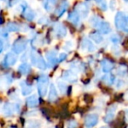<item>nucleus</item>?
Segmentation results:
<instances>
[{
  "instance_id": "1",
  "label": "nucleus",
  "mask_w": 128,
  "mask_h": 128,
  "mask_svg": "<svg viewBox=\"0 0 128 128\" xmlns=\"http://www.w3.org/2000/svg\"><path fill=\"white\" fill-rule=\"evenodd\" d=\"M115 26L118 30H122V32H128L127 24H126V17L122 12H118L115 16Z\"/></svg>"
},
{
  "instance_id": "2",
  "label": "nucleus",
  "mask_w": 128,
  "mask_h": 128,
  "mask_svg": "<svg viewBox=\"0 0 128 128\" xmlns=\"http://www.w3.org/2000/svg\"><path fill=\"white\" fill-rule=\"evenodd\" d=\"M48 84H49V78L47 76H42L39 77L38 80V91L41 97H44L47 93Z\"/></svg>"
},
{
  "instance_id": "3",
  "label": "nucleus",
  "mask_w": 128,
  "mask_h": 128,
  "mask_svg": "<svg viewBox=\"0 0 128 128\" xmlns=\"http://www.w3.org/2000/svg\"><path fill=\"white\" fill-rule=\"evenodd\" d=\"M32 64H34L35 66H37L38 69H41V70H46L47 66H46V61L44 60L42 57L39 55L38 52H32Z\"/></svg>"
},
{
  "instance_id": "4",
  "label": "nucleus",
  "mask_w": 128,
  "mask_h": 128,
  "mask_svg": "<svg viewBox=\"0 0 128 128\" xmlns=\"http://www.w3.org/2000/svg\"><path fill=\"white\" fill-rule=\"evenodd\" d=\"M19 104L16 103H6L4 106V113L5 116L10 117L19 111Z\"/></svg>"
},
{
  "instance_id": "5",
  "label": "nucleus",
  "mask_w": 128,
  "mask_h": 128,
  "mask_svg": "<svg viewBox=\"0 0 128 128\" xmlns=\"http://www.w3.org/2000/svg\"><path fill=\"white\" fill-rule=\"evenodd\" d=\"M26 46H27V41L26 40V39L19 38L13 44V46H12V51L15 52V53L19 54L26 50Z\"/></svg>"
},
{
  "instance_id": "6",
  "label": "nucleus",
  "mask_w": 128,
  "mask_h": 128,
  "mask_svg": "<svg viewBox=\"0 0 128 128\" xmlns=\"http://www.w3.org/2000/svg\"><path fill=\"white\" fill-rule=\"evenodd\" d=\"M98 117L97 114H89L84 118V126L87 128H92L98 124Z\"/></svg>"
},
{
  "instance_id": "7",
  "label": "nucleus",
  "mask_w": 128,
  "mask_h": 128,
  "mask_svg": "<svg viewBox=\"0 0 128 128\" xmlns=\"http://www.w3.org/2000/svg\"><path fill=\"white\" fill-rule=\"evenodd\" d=\"M89 6L86 3H79L76 7V12L83 18L87 17V15L89 14Z\"/></svg>"
},
{
  "instance_id": "8",
  "label": "nucleus",
  "mask_w": 128,
  "mask_h": 128,
  "mask_svg": "<svg viewBox=\"0 0 128 128\" xmlns=\"http://www.w3.org/2000/svg\"><path fill=\"white\" fill-rule=\"evenodd\" d=\"M116 104H112L110 107H108L107 111L106 112V116H104V122L106 123H109L113 120L115 116V112H116Z\"/></svg>"
},
{
  "instance_id": "9",
  "label": "nucleus",
  "mask_w": 128,
  "mask_h": 128,
  "mask_svg": "<svg viewBox=\"0 0 128 128\" xmlns=\"http://www.w3.org/2000/svg\"><path fill=\"white\" fill-rule=\"evenodd\" d=\"M81 47H82L83 50H86L89 52H92L96 51V47L95 46L92 44V41H90L88 38H84L81 43Z\"/></svg>"
},
{
  "instance_id": "10",
  "label": "nucleus",
  "mask_w": 128,
  "mask_h": 128,
  "mask_svg": "<svg viewBox=\"0 0 128 128\" xmlns=\"http://www.w3.org/2000/svg\"><path fill=\"white\" fill-rule=\"evenodd\" d=\"M113 66H114V64L111 60H109V59L104 58L101 61V67L104 72H110L112 70Z\"/></svg>"
},
{
  "instance_id": "11",
  "label": "nucleus",
  "mask_w": 128,
  "mask_h": 128,
  "mask_svg": "<svg viewBox=\"0 0 128 128\" xmlns=\"http://www.w3.org/2000/svg\"><path fill=\"white\" fill-rule=\"evenodd\" d=\"M97 29L103 34H108L112 30L110 24L108 22H106V21H101L98 26L97 27Z\"/></svg>"
},
{
  "instance_id": "12",
  "label": "nucleus",
  "mask_w": 128,
  "mask_h": 128,
  "mask_svg": "<svg viewBox=\"0 0 128 128\" xmlns=\"http://www.w3.org/2000/svg\"><path fill=\"white\" fill-rule=\"evenodd\" d=\"M63 78H64V80L68 81V82L74 83V82H76V81H77L78 77H77V75L73 72L66 71L64 73H63Z\"/></svg>"
},
{
  "instance_id": "13",
  "label": "nucleus",
  "mask_w": 128,
  "mask_h": 128,
  "mask_svg": "<svg viewBox=\"0 0 128 128\" xmlns=\"http://www.w3.org/2000/svg\"><path fill=\"white\" fill-rule=\"evenodd\" d=\"M17 62V57L14 55L13 53L10 52L8 53L4 58V64L6 66H10L15 64V63Z\"/></svg>"
},
{
  "instance_id": "14",
  "label": "nucleus",
  "mask_w": 128,
  "mask_h": 128,
  "mask_svg": "<svg viewBox=\"0 0 128 128\" xmlns=\"http://www.w3.org/2000/svg\"><path fill=\"white\" fill-rule=\"evenodd\" d=\"M46 58H47V60L49 61V63L52 66L57 64L58 62V58H57V53L54 51H50L46 53Z\"/></svg>"
},
{
  "instance_id": "15",
  "label": "nucleus",
  "mask_w": 128,
  "mask_h": 128,
  "mask_svg": "<svg viewBox=\"0 0 128 128\" xmlns=\"http://www.w3.org/2000/svg\"><path fill=\"white\" fill-rule=\"evenodd\" d=\"M79 18H80V16L78 15V13L76 10L72 12L71 13L69 14V16H68V19H69V21L71 23H72L73 24H75V26L78 24Z\"/></svg>"
},
{
  "instance_id": "16",
  "label": "nucleus",
  "mask_w": 128,
  "mask_h": 128,
  "mask_svg": "<svg viewBox=\"0 0 128 128\" xmlns=\"http://www.w3.org/2000/svg\"><path fill=\"white\" fill-rule=\"evenodd\" d=\"M58 100V92L57 90H56L54 84H51V87H50V92L49 96H48V100L50 102H54Z\"/></svg>"
},
{
  "instance_id": "17",
  "label": "nucleus",
  "mask_w": 128,
  "mask_h": 128,
  "mask_svg": "<svg viewBox=\"0 0 128 128\" xmlns=\"http://www.w3.org/2000/svg\"><path fill=\"white\" fill-rule=\"evenodd\" d=\"M41 126V122L37 120H30L26 121L24 128H39Z\"/></svg>"
},
{
  "instance_id": "18",
  "label": "nucleus",
  "mask_w": 128,
  "mask_h": 128,
  "mask_svg": "<svg viewBox=\"0 0 128 128\" xmlns=\"http://www.w3.org/2000/svg\"><path fill=\"white\" fill-rule=\"evenodd\" d=\"M57 3V0H44V7L47 12H52Z\"/></svg>"
},
{
  "instance_id": "19",
  "label": "nucleus",
  "mask_w": 128,
  "mask_h": 128,
  "mask_svg": "<svg viewBox=\"0 0 128 128\" xmlns=\"http://www.w3.org/2000/svg\"><path fill=\"white\" fill-rule=\"evenodd\" d=\"M26 104L29 107H35L38 104V100L36 95H32V96L29 97L26 100Z\"/></svg>"
},
{
  "instance_id": "20",
  "label": "nucleus",
  "mask_w": 128,
  "mask_h": 128,
  "mask_svg": "<svg viewBox=\"0 0 128 128\" xmlns=\"http://www.w3.org/2000/svg\"><path fill=\"white\" fill-rule=\"evenodd\" d=\"M90 37L92 39L93 42L96 43V44H101L103 40H104V38H103V36H101L100 32H92V33H91Z\"/></svg>"
},
{
  "instance_id": "21",
  "label": "nucleus",
  "mask_w": 128,
  "mask_h": 128,
  "mask_svg": "<svg viewBox=\"0 0 128 128\" xmlns=\"http://www.w3.org/2000/svg\"><path fill=\"white\" fill-rule=\"evenodd\" d=\"M56 29V33L58 37H64L66 35V29L63 24H58L55 27Z\"/></svg>"
},
{
  "instance_id": "22",
  "label": "nucleus",
  "mask_w": 128,
  "mask_h": 128,
  "mask_svg": "<svg viewBox=\"0 0 128 128\" xmlns=\"http://www.w3.org/2000/svg\"><path fill=\"white\" fill-rule=\"evenodd\" d=\"M67 7H68V4L66 3V1H64L60 5H59V7L57 9V10H56V14H57V16H58V17L62 16L63 14L64 13V12L66 10Z\"/></svg>"
},
{
  "instance_id": "23",
  "label": "nucleus",
  "mask_w": 128,
  "mask_h": 128,
  "mask_svg": "<svg viewBox=\"0 0 128 128\" xmlns=\"http://www.w3.org/2000/svg\"><path fill=\"white\" fill-rule=\"evenodd\" d=\"M18 72L23 75H27L30 72V66L28 64H22L18 67Z\"/></svg>"
},
{
  "instance_id": "24",
  "label": "nucleus",
  "mask_w": 128,
  "mask_h": 128,
  "mask_svg": "<svg viewBox=\"0 0 128 128\" xmlns=\"http://www.w3.org/2000/svg\"><path fill=\"white\" fill-rule=\"evenodd\" d=\"M21 89H22L23 95H24V96L29 95L30 93H32V86H28V84H27L26 83H24V82H23L22 84H21Z\"/></svg>"
},
{
  "instance_id": "25",
  "label": "nucleus",
  "mask_w": 128,
  "mask_h": 128,
  "mask_svg": "<svg viewBox=\"0 0 128 128\" xmlns=\"http://www.w3.org/2000/svg\"><path fill=\"white\" fill-rule=\"evenodd\" d=\"M102 81L107 86H111L114 83V77H113V75L106 74L102 78Z\"/></svg>"
},
{
  "instance_id": "26",
  "label": "nucleus",
  "mask_w": 128,
  "mask_h": 128,
  "mask_svg": "<svg viewBox=\"0 0 128 128\" xmlns=\"http://www.w3.org/2000/svg\"><path fill=\"white\" fill-rule=\"evenodd\" d=\"M24 17L26 18V19H28V20H32V19L35 18V14H34V12H32L30 9H29L26 7V8L24 9Z\"/></svg>"
},
{
  "instance_id": "27",
  "label": "nucleus",
  "mask_w": 128,
  "mask_h": 128,
  "mask_svg": "<svg viewBox=\"0 0 128 128\" xmlns=\"http://www.w3.org/2000/svg\"><path fill=\"white\" fill-rule=\"evenodd\" d=\"M117 73H118V75H120V76H121V77L125 76L127 73V67L126 66L121 64V66H120V67L118 68V70H117Z\"/></svg>"
},
{
  "instance_id": "28",
  "label": "nucleus",
  "mask_w": 128,
  "mask_h": 128,
  "mask_svg": "<svg viewBox=\"0 0 128 128\" xmlns=\"http://www.w3.org/2000/svg\"><path fill=\"white\" fill-rule=\"evenodd\" d=\"M101 21H102L101 19L98 18V17H92L91 19H90V23H91V24L93 27H95V28H97V27L98 26V24H100Z\"/></svg>"
},
{
  "instance_id": "29",
  "label": "nucleus",
  "mask_w": 128,
  "mask_h": 128,
  "mask_svg": "<svg viewBox=\"0 0 128 128\" xmlns=\"http://www.w3.org/2000/svg\"><path fill=\"white\" fill-rule=\"evenodd\" d=\"M58 86L59 91H60V92L62 93V94H64V93L66 92V91H67V86H66V84H64V82H60V81H59V82L58 83Z\"/></svg>"
},
{
  "instance_id": "30",
  "label": "nucleus",
  "mask_w": 128,
  "mask_h": 128,
  "mask_svg": "<svg viewBox=\"0 0 128 128\" xmlns=\"http://www.w3.org/2000/svg\"><path fill=\"white\" fill-rule=\"evenodd\" d=\"M18 26L14 23H10L7 26V30H10V32H17V30H18Z\"/></svg>"
},
{
  "instance_id": "31",
  "label": "nucleus",
  "mask_w": 128,
  "mask_h": 128,
  "mask_svg": "<svg viewBox=\"0 0 128 128\" xmlns=\"http://www.w3.org/2000/svg\"><path fill=\"white\" fill-rule=\"evenodd\" d=\"M78 123L75 120H71V121L68 123V128H77Z\"/></svg>"
},
{
  "instance_id": "32",
  "label": "nucleus",
  "mask_w": 128,
  "mask_h": 128,
  "mask_svg": "<svg viewBox=\"0 0 128 128\" xmlns=\"http://www.w3.org/2000/svg\"><path fill=\"white\" fill-rule=\"evenodd\" d=\"M111 40H112V42L114 43V44H118V43L120 42V38L117 35H112L111 37Z\"/></svg>"
},
{
  "instance_id": "33",
  "label": "nucleus",
  "mask_w": 128,
  "mask_h": 128,
  "mask_svg": "<svg viewBox=\"0 0 128 128\" xmlns=\"http://www.w3.org/2000/svg\"><path fill=\"white\" fill-rule=\"evenodd\" d=\"M98 5H100V8H101L103 10H106V9H107V8H106V3L104 1V0H103V1L98 2Z\"/></svg>"
},
{
  "instance_id": "34",
  "label": "nucleus",
  "mask_w": 128,
  "mask_h": 128,
  "mask_svg": "<svg viewBox=\"0 0 128 128\" xmlns=\"http://www.w3.org/2000/svg\"><path fill=\"white\" fill-rule=\"evenodd\" d=\"M124 86H125V83H124L123 80H118V82H117V84H116V87L118 88V89L123 87Z\"/></svg>"
},
{
  "instance_id": "35",
  "label": "nucleus",
  "mask_w": 128,
  "mask_h": 128,
  "mask_svg": "<svg viewBox=\"0 0 128 128\" xmlns=\"http://www.w3.org/2000/svg\"><path fill=\"white\" fill-rule=\"evenodd\" d=\"M110 8H111L112 10H115V8H116V2H115V0H111V2H110Z\"/></svg>"
},
{
  "instance_id": "36",
  "label": "nucleus",
  "mask_w": 128,
  "mask_h": 128,
  "mask_svg": "<svg viewBox=\"0 0 128 128\" xmlns=\"http://www.w3.org/2000/svg\"><path fill=\"white\" fill-rule=\"evenodd\" d=\"M66 58V53H61L60 55H59L58 61H64Z\"/></svg>"
},
{
  "instance_id": "37",
  "label": "nucleus",
  "mask_w": 128,
  "mask_h": 128,
  "mask_svg": "<svg viewBox=\"0 0 128 128\" xmlns=\"http://www.w3.org/2000/svg\"><path fill=\"white\" fill-rule=\"evenodd\" d=\"M3 48H4V44H3V41L0 39V52L3 51Z\"/></svg>"
},
{
  "instance_id": "38",
  "label": "nucleus",
  "mask_w": 128,
  "mask_h": 128,
  "mask_svg": "<svg viewBox=\"0 0 128 128\" xmlns=\"http://www.w3.org/2000/svg\"><path fill=\"white\" fill-rule=\"evenodd\" d=\"M125 100L128 101V91L126 92V95H125Z\"/></svg>"
},
{
  "instance_id": "39",
  "label": "nucleus",
  "mask_w": 128,
  "mask_h": 128,
  "mask_svg": "<svg viewBox=\"0 0 128 128\" xmlns=\"http://www.w3.org/2000/svg\"><path fill=\"white\" fill-rule=\"evenodd\" d=\"M126 118H128V109L126 110Z\"/></svg>"
},
{
  "instance_id": "40",
  "label": "nucleus",
  "mask_w": 128,
  "mask_h": 128,
  "mask_svg": "<svg viewBox=\"0 0 128 128\" xmlns=\"http://www.w3.org/2000/svg\"><path fill=\"white\" fill-rule=\"evenodd\" d=\"M95 1H96L97 3H98V2H100V1H103V0H95Z\"/></svg>"
},
{
  "instance_id": "41",
  "label": "nucleus",
  "mask_w": 128,
  "mask_h": 128,
  "mask_svg": "<svg viewBox=\"0 0 128 128\" xmlns=\"http://www.w3.org/2000/svg\"><path fill=\"white\" fill-rule=\"evenodd\" d=\"M126 24H127V26H128V16L126 17Z\"/></svg>"
},
{
  "instance_id": "42",
  "label": "nucleus",
  "mask_w": 128,
  "mask_h": 128,
  "mask_svg": "<svg viewBox=\"0 0 128 128\" xmlns=\"http://www.w3.org/2000/svg\"><path fill=\"white\" fill-rule=\"evenodd\" d=\"M100 128H110V127H108V126H101Z\"/></svg>"
},
{
  "instance_id": "43",
  "label": "nucleus",
  "mask_w": 128,
  "mask_h": 128,
  "mask_svg": "<svg viewBox=\"0 0 128 128\" xmlns=\"http://www.w3.org/2000/svg\"><path fill=\"white\" fill-rule=\"evenodd\" d=\"M126 46H128V39H127V40H126Z\"/></svg>"
}]
</instances>
